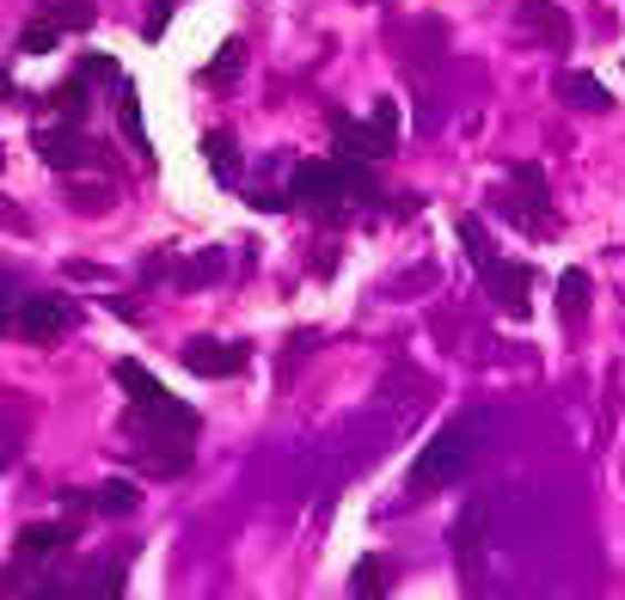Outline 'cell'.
<instances>
[{
    "label": "cell",
    "instance_id": "1",
    "mask_svg": "<svg viewBox=\"0 0 625 600\" xmlns=\"http://www.w3.org/2000/svg\"><path fill=\"white\" fill-rule=\"evenodd\" d=\"M472 448H479V417H454L448 429H436L429 448L412 460V496H429L448 478H460L466 460H472Z\"/></svg>",
    "mask_w": 625,
    "mask_h": 600
},
{
    "label": "cell",
    "instance_id": "2",
    "mask_svg": "<svg viewBox=\"0 0 625 600\" xmlns=\"http://www.w3.org/2000/svg\"><path fill=\"white\" fill-rule=\"evenodd\" d=\"M460 245L472 252V264H479L485 294H491L509 319H528V307H533V301H528V270H521L515 257H497L491 252V240H485V228H479V214H466V221H460Z\"/></svg>",
    "mask_w": 625,
    "mask_h": 600
},
{
    "label": "cell",
    "instance_id": "3",
    "mask_svg": "<svg viewBox=\"0 0 625 600\" xmlns=\"http://www.w3.org/2000/svg\"><path fill=\"white\" fill-rule=\"evenodd\" d=\"M74 301H62V294H25L13 307V319H7V337H19V344H55V337L74 331Z\"/></svg>",
    "mask_w": 625,
    "mask_h": 600
},
{
    "label": "cell",
    "instance_id": "4",
    "mask_svg": "<svg viewBox=\"0 0 625 600\" xmlns=\"http://www.w3.org/2000/svg\"><path fill=\"white\" fill-rule=\"evenodd\" d=\"M393 135H399V105H393V98H381V105H374V123L337 117V147H344V154H368V160H386V154L399 147Z\"/></svg>",
    "mask_w": 625,
    "mask_h": 600
},
{
    "label": "cell",
    "instance_id": "5",
    "mask_svg": "<svg viewBox=\"0 0 625 600\" xmlns=\"http://www.w3.org/2000/svg\"><path fill=\"white\" fill-rule=\"evenodd\" d=\"M289 197H294V202H313V209H337V202H344L350 190H344V172H337V166L306 160V166H294Z\"/></svg>",
    "mask_w": 625,
    "mask_h": 600
},
{
    "label": "cell",
    "instance_id": "6",
    "mask_svg": "<svg viewBox=\"0 0 625 600\" xmlns=\"http://www.w3.org/2000/svg\"><path fill=\"white\" fill-rule=\"evenodd\" d=\"M38 154L43 166H62V172H81V166L98 160V147L81 129H38Z\"/></svg>",
    "mask_w": 625,
    "mask_h": 600
},
{
    "label": "cell",
    "instance_id": "7",
    "mask_svg": "<svg viewBox=\"0 0 625 600\" xmlns=\"http://www.w3.org/2000/svg\"><path fill=\"white\" fill-rule=\"evenodd\" d=\"M185 368L202 373V380H227V373H240L246 368V344H185Z\"/></svg>",
    "mask_w": 625,
    "mask_h": 600
},
{
    "label": "cell",
    "instance_id": "8",
    "mask_svg": "<svg viewBox=\"0 0 625 600\" xmlns=\"http://www.w3.org/2000/svg\"><path fill=\"white\" fill-rule=\"evenodd\" d=\"M521 25H533V31H540V43H552V50L571 43V19H564L552 0H528V7H521Z\"/></svg>",
    "mask_w": 625,
    "mask_h": 600
},
{
    "label": "cell",
    "instance_id": "9",
    "mask_svg": "<svg viewBox=\"0 0 625 600\" xmlns=\"http://www.w3.org/2000/svg\"><path fill=\"white\" fill-rule=\"evenodd\" d=\"M81 539V527H67V520H31L25 534H19V551H31V558H43V551H62Z\"/></svg>",
    "mask_w": 625,
    "mask_h": 600
},
{
    "label": "cell",
    "instance_id": "10",
    "mask_svg": "<svg viewBox=\"0 0 625 600\" xmlns=\"http://www.w3.org/2000/svg\"><path fill=\"white\" fill-rule=\"evenodd\" d=\"M202 160L215 166V178H221V185H240V147H233V135H227V129L202 135Z\"/></svg>",
    "mask_w": 625,
    "mask_h": 600
},
{
    "label": "cell",
    "instance_id": "11",
    "mask_svg": "<svg viewBox=\"0 0 625 600\" xmlns=\"http://www.w3.org/2000/svg\"><path fill=\"white\" fill-rule=\"evenodd\" d=\"M111 373H117V387L129 392L135 404H160V399H173V392H166L160 380H154V373L142 368V361H117V368H111Z\"/></svg>",
    "mask_w": 625,
    "mask_h": 600
},
{
    "label": "cell",
    "instance_id": "12",
    "mask_svg": "<svg viewBox=\"0 0 625 600\" xmlns=\"http://www.w3.org/2000/svg\"><path fill=\"white\" fill-rule=\"evenodd\" d=\"M559 98H564V105H576V110H613V93H601L588 74H564V81H559Z\"/></svg>",
    "mask_w": 625,
    "mask_h": 600
},
{
    "label": "cell",
    "instance_id": "13",
    "mask_svg": "<svg viewBox=\"0 0 625 600\" xmlns=\"http://www.w3.org/2000/svg\"><path fill=\"white\" fill-rule=\"evenodd\" d=\"M240 62H246V43H240V38H227L221 55L209 62V74H202V81H209L215 93H233V81H240Z\"/></svg>",
    "mask_w": 625,
    "mask_h": 600
},
{
    "label": "cell",
    "instance_id": "14",
    "mask_svg": "<svg viewBox=\"0 0 625 600\" xmlns=\"http://www.w3.org/2000/svg\"><path fill=\"white\" fill-rule=\"evenodd\" d=\"M117 117H123V141H129L135 154L147 160V123H142V98H135L129 86H117Z\"/></svg>",
    "mask_w": 625,
    "mask_h": 600
},
{
    "label": "cell",
    "instance_id": "15",
    "mask_svg": "<svg viewBox=\"0 0 625 600\" xmlns=\"http://www.w3.org/2000/svg\"><path fill=\"white\" fill-rule=\"evenodd\" d=\"M559 307H564V319H583L588 313V270H564L559 276Z\"/></svg>",
    "mask_w": 625,
    "mask_h": 600
},
{
    "label": "cell",
    "instance_id": "16",
    "mask_svg": "<svg viewBox=\"0 0 625 600\" xmlns=\"http://www.w3.org/2000/svg\"><path fill=\"white\" fill-rule=\"evenodd\" d=\"M43 19H50V25L86 31V25H93V7H86V0H43Z\"/></svg>",
    "mask_w": 625,
    "mask_h": 600
},
{
    "label": "cell",
    "instance_id": "17",
    "mask_svg": "<svg viewBox=\"0 0 625 600\" xmlns=\"http://www.w3.org/2000/svg\"><path fill=\"white\" fill-rule=\"evenodd\" d=\"M55 38H62V25H50V19H38V25H25V38H19V50L25 55H50Z\"/></svg>",
    "mask_w": 625,
    "mask_h": 600
},
{
    "label": "cell",
    "instance_id": "18",
    "mask_svg": "<svg viewBox=\"0 0 625 600\" xmlns=\"http://www.w3.org/2000/svg\"><path fill=\"white\" fill-rule=\"evenodd\" d=\"M221 264H227V257H221V252H202V257H197V264H190V282H185V288H209V282H215V276H221Z\"/></svg>",
    "mask_w": 625,
    "mask_h": 600
},
{
    "label": "cell",
    "instance_id": "19",
    "mask_svg": "<svg viewBox=\"0 0 625 600\" xmlns=\"http://www.w3.org/2000/svg\"><path fill=\"white\" fill-rule=\"evenodd\" d=\"M93 503H98V508H117V515H129V508H135V491H129V484H105Z\"/></svg>",
    "mask_w": 625,
    "mask_h": 600
},
{
    "label": "cell",
    "instance_id": "20",
    "mask_svg": "<svg viewBox=\"0 0 625 600\" xmlns=\"http://www.w3.org/2000/svg\"><path fill=\"white\" fill-rule=\"evenodd\" d=\"M356 588H362V594H381V564H374V558L356 564V576H350V594H356Z\"/></svg>",
    "mask_w": 625,
    "mask_h": 600
},
{
    "label": "cell",
    "instance_id": "21",
    "mask_svg": "<svg viewBox=\"0 0 625 600\" xmlns=\"http://www.w3.org/2000/svg\"><path fill=\"white\" fill-rule=\"evenodd\" d=\"M55 105H62L67 117H81V110H86V86H81V81H67V93H55Z\"/></svg>",
    "mask_w": 625,
    "mask_h": 600
},
{
    "label": "cell",
    "instance_id": "22",
    "mask_svg": "<svg viewBox=\"0 0 625 600\" xmlns=\"http://www.w3.org/2000/svg\"><path fill=\"white\" fill-rule=\"evenodd\" d=\"M19 301H25V294H19L13 282H0V325L13 319V307H19Z\"/></svg>",
    "mask_w": 625,
    "mask_h": 600
},
{
    "label": "cell",
    "instance_id": "23",
    "mask_svg": "<svg viewBox=\"0 0 625 600\" xmlns=\"http://www.w3.org/2000/svg\"><path fill=\"white\" fill-rule=\"evenodd\" d=\"M0 228H25V214H19L13 202H0Z\"/></svg>",
    "mask_w": 625,
    "mask_h": 600
},
{
    "label": "cell",
    "instance_id": "24",
    "mask_svg": "<svg viewBox=\"0 0 625 600\" xmlns=\"http://www.w3.org/2000/svg\"><path fill=\"white\" fill-rule=\"evenodd\" d=\"M0 98H13V86H7V67H0Z\"/></svg>",
    "mask_w": 625,
    "mask_h": 600
}]
</instances>
